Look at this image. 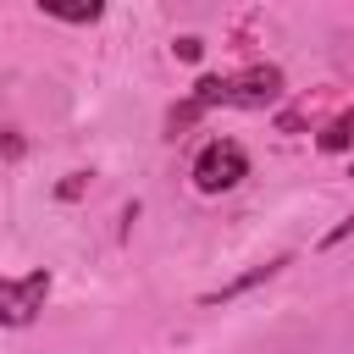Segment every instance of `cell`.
<instances>
[{"label":"cell","mask_w":354,"mask_h":354,"mask_svg":"<svg viewBox=\"0 0 354 354\" xmlns=\"http://www.w3.org/2000/svg\"><path fill=\"white\" fill-rule=\"evenodd\" d=\"M249 177V149L238 138H210L199 155H194V188L199 194H227Z\"/></svg>","instance_id":"obj_1"},{"label":"cell","mask_w":354,"mask_h":354,"mask_svg":"<svg viewBox=\"0 0 354 354\" xmlns=\"http://www.w3.org/2000/svg\"><path fill=\"white\" fill-rule=\"evenodd\" d=\"M50 299V271H28V277H0V326H33L39 310Z\"/></svg>","instance_id":"obj_2"},{"label":"cell","mask_w":354,"mask_h":354,"mask_svg":"<svg viewBox=\"0 0 354 354\" xmlns=\"http://www.w3.org/2000/svg\"><path fill=\"white\" fill-rule=\"evenodd\" d=\"M277 100H282V66H271V61H254L238 77H227V105H238V111H266Z\"/></svg>","instance_id":"obj_3"},{"label":"cell","mask_w":354,"mask_h":354,"mask_svg":"<svg viewBox=\"0 0 354 354\" xmlns=\"http://www.w3.org/2000/svg\"><path fill=\"white\" fill-rule=\"evenodd\" d=\"M288 266V254H277V260H266V266H254V271H243V277H232V282H221L216 293H205V304H232L238 293H249V288H260L266 277H277Z\"/></svg>","instance_id":"obj_4"},{"label":"cell","mask_w":354,"mask_h":354,"mask_svg":"<svg viewBox=\"0 0 354 354\" xmlns=\"http://www.w3.org/2000/svg\"><path fill=\"white\" fill-rule=\"evenodd\" d=\"M315 149H321V155H343V149H354V105H343V111L315 133Z\"/></svg>","instance_id":"obj_5"},{"label":"cell","mask_w":354,"mask_h":354,"mask_svg":"<svg viewBox=\"0 0 354 354\" xmlns=\"http://www.w3.org/2000/svg\"><path fill=\"white\" fill-rule=\"evenodd\" d=\"M39 11L55 17V22H100V17H105V6H55V0H44Z\"/></svg>","instance_id":"obj_6"},{"label":"cell","mask_w":354,"mask_h":354,"mask_svg":"<svg viewBox=\"0 0 354 354\" xmlns=\"http://www.w3.org/2000/svg\"><path fill=\"white\" fill-rule=\"evenodd\" d=\"M194 105H199V111H210V105H227V77L205 72V77L194 83Z\"/></svg>","instance_id":"obj_7"},{"label":"cell","mask_w":354,"mask_h":354,"mask_svg":"<svg viewBox=\"0 0 354 354\" xmlns=\"http://www.w3.org/2000/svg\"><path fill=\"white\" fill-rule=\"evenodd\" d=\"M171 55H177V61H199V55H205V39H199V33H183V39L171 44Z\"/></svg>","instance_id":"obj_8"},{"label":"cell","mask_w":354,"mask_h":354,"mask_svg":"<svg viewBox=\"0 0 354 354\" xmlns=\"http://www.w3.org/2000/svg\"><path fill=\"white\" fill-rule=\"evenodd\" d=\"M83 188H88V171H72V177H66V183H61L55 194H61V199H77Z\"/></svg>","instance_id":"obj_9"},{"label":"cell","mask_w":354,"mask_h":354,"mask_svg":"<svg viewBox=\"0 0 354 354\" xmlns=\"http://www.w3.org/2000/svg\"><path fill=\"white\" fill-rule=\"evenodd\" d=\"M348 232H354V216H343V221H337V227H332V232L321 238V249H337V243H343Z\"/></svg>","instance_id":"obj_10"}]
</instances>
